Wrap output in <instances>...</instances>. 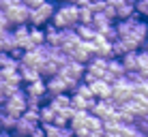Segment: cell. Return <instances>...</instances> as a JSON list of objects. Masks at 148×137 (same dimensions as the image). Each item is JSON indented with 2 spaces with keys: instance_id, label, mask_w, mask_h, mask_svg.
<instances>
[{
  "instance_id": "obj_22",
  "label": "cell",
  "mask_w": 148,
  "mask_h": 137,
  "mask_svg": "<svg viewBox=\"0 0 148 137\" xmlns=\"http://www.w3.org/2000/svg\"><path fill=\"white\" fill-rule=\"evenodd\" d=\"M30 45H32V47L45 45V32H43V28H30Z\"/></svg>"
},
{
  "instance_id": "obj_15",
  "label": "cell",
  "mask_w": 148,
  "mask_h": 137,
  "mask_svg": "<svg viewBox=\"0 0 148 137\" xmlns=\"http://www.w3.org/2000/svg\"><path fill=\"white\" fill-rule=\"evenodd\" d=\"M43 126V124H41ZM45 129V137H71L73 133H71L69 126H56V124H47L43 126Z\"/></svg>"
},
{
  "instance_id": "obj_30",
  "label": "cell",
  "mask_w": 148,
  "mask_h": 137,
  "mask_svg": "<svg viewBox=\"0 0 148 137\" xmlns=\"http://www.w3.org/2000/svg\"><path fill=\"white\" fill-rule=\"evenodd\" d=\"M28 137H45V129H43L41 124H39V126H34V129L30 131V135H28Z\"/></svg>"
},
{
  "instance_id": "obj_39",
  "label": "cell",
  "mask_w": 148,
  "mask_h": 137,
  "mask_svg": "<svg viewBox=\"0 0 148 137\" xmlns=\"http://www.w3.org/2000/svg\"><path fill=\"white\" fill-rule=\"evenodd\" d=\"M133 2H137V0H133Z\"/></svg>"
},
{
  "instance_id": "obj_4",
  "label": "cell",
  "mask_w": 148,
  "mask_h": 137,
  "mask_svg": "<svg viewBox=\"0 0 148 137\" xmlns=\"http://www.w3.org/2000/svg\"><path fill=\"white\" fill-rule=\"evenodd\" d=\"M73 82H69L67 77H62V75H56L52 79H45V88H47V96L52 99V96H58V94H67L69 90H73Z\"/></svg>"
},
{
  "instance_id": "obj_29",
  "label": "cell",
  "mask_w": 148,
  "mask_h": 137,
  "mask_svg": "<svg viewBox=\"0 0 148 137\" xmlns=\"http://www.w3.org/2000/svg\"><path fill=\"white\" fill-rule=\"evenodd\" d=\"M135 94H140V96H148V82H144V79H142V82L135 86Z\"/></svg>"
},
{
  "instance_id": "obj_9",
  "label": "cell",
  "mask_w": 148,
  "mask_h": 137,
  "mask_svg": "<svg viewBox=\"0 0 148 137\" xmlns=\"http://www.w3.org/2000/svg\"><path fill=\"white\" fill-rule=\"evenodd\" d=\"M24 92H26L28 99H37V101H41V103H43V101H45V96H47L45 79H37V82H32V84H26Z\"/></svg>"
},
{
  "instance_id": "obj_28",
  "label": "cell",
  "mask_w": 148,
  "mask_h": 137,
  "mask_svg": "<svg viewBox=\"0 0 148 137\" xmlns=\"http://www.w3.org/2000/svg\"><path fill=\"white\" fill-rule=\"evenodd\" d=\"M11 28H13V26H11V22H9L7 13L0 11V30H4V32H7V30H11Z\"/></svg>"
},
{
  "instance_id": "obj_7",
  "label": "cell",
  "mask_w": 148,
  "mask_h": 137,
  "mask_svg": "<svg viewBox=\"0 0 148 137\" xmlns=\"http://www.w3.org/2000/svg\"><path fill=\"white\" fill-rule=\"evenodd\" d=\"M90 114L97 116L99 120H110V118H114L116 116V107L112 105V101H99L97 99L95 101V105H92V109H90Z\"/></svg>"
},
{
  "instance_id": "obj_31",
  "label": "cell",
  "mask_w": 148,
  "mask_h": 137,
  "mask_svg": "<svg viewBox=\"0 0 148 137\" xmlns=\"http://www.w3.org/2000/svg\"><path fill=\"white\" fill-rule=\"evenodd\" d=\"M43 2H45V0H24V4H26L30 11H32V9H37V7H41Z\"/></svg>"
},
{
  "instance_id": "obj_35",
  "label": "cell",
  "mask_w": 148,
  "mask_h": 137,
  "mask_svg": "<svg viewBox=\"0 0 148 137\" xmlns=\"http://www.w3.org/2000/svg\"><path fill=\"white\" fill-rule=\"evenodd\" d=\"M58 2H60V4H75L77 0H58Z\"/></svg>"
},
{
  "instance_id": "obj_14",
  "label": "cell",
  "mask_w": 148,
  "mask_h": 137,
  "mask_svg": "<svg viewBox=\"0 0 148 137\" xmlns=\"http://www.w3.org/2000/svg\"><path fill=\"white\" fill-rule=\"evenodd\" d=\"M120 62H122V67H125L127 73H137V71H140V67H137V52L125 54L120 58Z\"/></svg>"
},
{
  "instance_id": "obj_34",
  "label": "cell",
  "mask_w": 148,
  "mask_h": 137,
  "mask_svg": "<svg viewBox=\"0 0 148 137\" xmlns=\"http://www.w3.org/2000/svg\"><path fill=\"white\" fill-rule=\"evenodd\" d=\"M11 2V7H17V4H24V0H9Z\"/></svg>"
},
{
  "instance_id": "obj_1",
  "label": "cell",
  "mask_w": 148,
  "mask_h": 137,
  "mask_svg": "<svg viewBox=\"0 0 148 137\" xmlns=\"http://www.w3.org/2000/svg\"><path fill=\"white\" fill-rule=\"evenodd\" d=\"M49 24L56 26L58 30L77 28L79 26V7L77 4H60V7H56V13Z\"/></svg>"
},
{
  "instance_id": "obj_16",
  "label": "cell",
  "mask_w": 148,
  "mask_h": 137,
  "mask_svg": "<svg viewBox=\"0 0 148 137\" xmlns=\"http://www.w3.org/2000/svg\"><path fill=\"white\" fill-rule=\"evenodd\" d=\"M54 118H56V111L52 105H41V109H39V122L43 124V126H47V124H54Z\"/></svg>"
},
{
  "instance_id": "obj_5",
  "label": "cell",
  "mask_w": 148,
  "mask_h": 137,
  "mask_svg": "<svg viewBox=\"0 0 148 137\" xmlns=\"http://www.w3.org/2000/svg\"><path fill=\"white\" fill-rule=\"evenodd\" d=\"M84 73H86V67H84V64L75 62V60H69L67 64H62V67H60V73H58V75H62V77H67L69 82L77 84V82L84 79Z\"/></svg>"
},
{
  "instance_id": "obj_17",
  "label": "cell",
  "mask_w": 148,
  "mask_h": 137,
  "mask_svg": "<svg viewBox=\"0 0 148 137\" xmlns=\"http://www.w3.org/2000/svg\"><path fill=\"white\" fill-rule=\"evenodd\" d=\"M49 105L54 107V111H64V109L71 107V96H69V94L52 96V99H49Z\"/></svg>"
},
{
  "instance_id": "obj_11",
  "label": "cell",
  "mask_w": 148,
  "mask_h": 137,
  "mask_svg": "<svg viewBox=\"0 0 148 137\" xmlns=\"http://www.w3.org/2000/svg\"><path fill=\"white\" fill-rule=\"evenodd\" d=\"M34 126H39V124L32 122V120H28L26 116H19L17 124H15V129H13V135H15V137H28L30 131H32Z\"/></svg>"
},
{
  "instance_id": "obj_32",
  "label": "cell",
  "mask_w": 148,
  "mask_h": 137,
  "mask_svg": "<svg viewBox=\"0 0 148 137\" xmlns=\"http://www.w3.org/2000/svg\"><path fill=\"white\" fill-rule=\"evenodd\" d=\"M9 9H11V2H9V0H0V11H4V13H7Z\"/></svg>"
},
{
  "instance_id": "obj_3",
  "label": "cell",
  "mask_w": 148,
  "mask_h": 137,
  "mask_svg": "<svg viewBox=\"0 0 148 137\" xmlns=\"http://www.w3.org/2000/svg\"><path fill=\"white\" fill-rule=\"evenodd\" d=\"M2 111H7V114H13V116H24V111L28 109V103H26V92H24L22 88L17 90L15 94H11L7 101H4V105L0 107Z\"/></svg>"
},
{
  "instance_id": "obj_26",
  "label": "cell",
  "mask_w": 148,
  "mask_h": 137,
  "mask_svg": "<svg viewBox=\"0 0 148 137\" xmlns=\"http://www.w3.org/2000/svg\"><path fill=\"white\" fill-rule=\"evenodd\" d=\"M135 15L148 17V0H137L135 2Z\"/></svg>"
},
{
  "instance_id": "obj_21",
  "label": "cell",
  "mask_w": 148,
  "mask_h": 137,
  "mask_svg": "<svg viewBox=\"0 0 148 137\" xmlns=\"http://www.w3.org/2000/svg\"><path fill=\"white\" fill-rule=\"evenodd\" d=\"M86 129H88V133H103V120H99L97 116L88 114V118H86Z\"/></svg>"
},
{
  "instance_id": "obj_36",
  "label": "cell",
  "mask_w": 148,
  "mask_h": 137,
  "mask_svg": "<svg viewBox=\"0 0 148 137\" xmlns=\"http://www.w3.org/2000/svg\"><path fill=\"white\" fill-rule=\"evenodd\" d=\"M88 137H105V133H90Z\"/></svg>"
},
{
  "instance_id": "obj_25",
  "label": "cell",
  "mask_w": 148,
  "mask_h": 137,
  "mask_svg": "<svg viewBox=\"0 0 148 137\" xmlns=\"http://www.w3.org/2000/svg\"><path fill=\"white\" fill-rule=\"evenodd\" d=\"M101 37H103L108 43H116V41H118V32H116L114 26H110L108 30H103V32H101Z\"/></svg>"
},
{
  "instance_id": "obj_33",
  "label": "cell",
  "mask_w": 148,
  "mask_h": 137,
  "mask_svg": "<svg viewBox=\"0 0 148 137\" xmlns=\"http://www.w3.org/2000/svg\"><path fill=\"white\" fill-rule=\"evenodd\" d=\"M0 137H15V135L9 133V131H0Z\"/></svg>"
},
{
  "instance_id": "obj_12",
  "label": "cell",
  "mask_w": 148,
  "mask_h": 137,
  "mask_svg": "<svg viewBox=\"0 0 148 137\" xmlns=\"http://www.w3.org/2000/svg\"><path fill=\"white\" fill-rule=\"evenodd\" d=\"M58 73H60V67H58L56 62H52V60H45V62L39 64V75H41V79H52V77H56Z\"/></svg>"
},
{
  "instance_id": "obj_10",
  "label": "cell",
  "mask_w": 148,
  "mask_h": 137,
  "mask_svg": "<svg viewBox=\"0 0 148 137\" xmlns=\"http://www.w3.org/2000/svg\"><path fill=\"white\" fill-rule=\"evenodd\" d=\"M90 92H92L95 99H99V101H108V99H112L114 86H110L108 82H103V79H97V82L90 84Z\"/></svg>"
},
{
  "instance_id": "obj_38",
  "label": "cell",
  "mask_w": 148,
  "mask_h": 137,
  "mask_svg": "<svg viewBox=\"0 0 148 137\" xmlns=\"http://www.w3.org/2000/svg\"><path fill=\"white\" fill-rule=\"evenodd\" d=\"M146 39H148V22H146Z\"/></svg>"
},
{
  "instance_id": "obj_23",
  "label": "cell",
  "mask_w": 148,
  "mask_h": 137,
  "mask_svg": "<svg viewBox=\"0 0 148 137\" xmlns=\"http://www.w3.org/2000/svg\"><path fill=\"white\" fill-rule=\"evenodd\" d=\"M92 19H95V13L90 7L79 9V26H92Z\"/></svg>"
},
{
  "instance_id": "obj_2",
  "label": "cell",
  "mask_w": 148,
  "mask_h": 137,
  "mask_svg": "<svg viewBox=\"0 0 148 137\" xmlns=\"http://www.w3.org/2000/svg\"><path fill=\"white\" fill-rule=\"evenodd\" d=\"M54 13H56V4L52 2V0H45L41 7H37V9H32V11H30L28 26H30V28H45L49 22H52Z\"/></svg>"
},
{
  "instance_id": "obj_19",
  "label": "cell",
  "mask_w": 148,
  "mask_h": 137,
  "mask_svg": "<svg viewBox=\"0 0 148 137\" xmlns=\"http://www.w3.org/2000/svg\"><path fill=\"white\" fill-rule=\"evenodd\" d=\"M17 116H13V114H7V111H2L0 109V124H2V131H9V133H13V129H15V124H17Z\"/></svg>"
},
{
  "instance_id": "obj_24",
  "label": "cell",
  "mask_w": 148,
  "mask_h": 137,
  "mask_svg": "<svg viewBox=\"0 0 148 137\" xmlns=\"http://www.w3.org/2000/svg\"><path fill=\"white\" fill-rule=\"evenodd\" d=\"M73 94H77V96H84V99H95L92 92H90V86L88 84H84V82H77L73 86V90H71Z\"/></svg>"
},
{
  "instance_id": "obj_37",
  "label": "cell",
  "mask_w": 148,
  "mask_h": 137,
  "mask_svg": "<svg viewBox=\"0 0 148 137\" xmlns=\"http://www.w3.org/2000/svg\"><path fill=\"white\" fill-rule=\"evenodd\" d=\"M142 47H144V52L148 54V39H146V41H144V45H142Z\"/></svg>"
},
{
  "instance_id": "obj_20",
  "label": "cell",
  "mask_w": 148,
  "mask_h": 137,
  "mask_svg": "<svg viewBox=\"0 0 148 137\" xmlns=\"http://www.w3.org/2000/svg\"><path fill=\"white\" fill-rule=\"evenodd\" d=\"M110 26H114V22H110V19L105 17L103 13H97V15H95V19H92V28H95L99 34L103 32V30H108Z\"/></svg>"
},
{
  "instance_id": "obj_18",
  "label": "cell",
  "mask_w": 148,
  "mask_h": 137,
  "mask_svg": "<svg viewBox=\"0 0 148 137\" xmlns=\"http://www.w3.org/2000/svg\"><path fill=\"white\" fill-rule=\"evenodd\" d=\"M75 32H77V37H79L82 43H92L95 37H97V30L92 26H77Z\"/></svg>"
},
{
  "instance_id": "obj_8",
  "label": "cell",
  "mask_w": 148,
  "mask_h": 137,
  "mask_svg": "<svg viewBox=\"0 0 148 137\" xmlns=\"http://www.w3.org/2000/svg\"><path fill=\"white\" fill-rule=\"evenodd\" d=\"M105 71H108V58H101V56H95V58L86 64V73L92 75L95 79H103Z\"/></svg>"
},
{
  "instance_id": "obj_27",
  "label": "cell",
  "mask_w": 148,
  "mask_h": 137,
  "mask_svg": "<svg viewBox=\"0 0 148 137\" xmlns=\"http://www.w3.org/2000/svg\"><path fill=\"white\" fill-rule=\"evenodd\" d=\"M137 67L142 69H148V54L146 52H137Z\"/></svg>"
},
{
  "instance_id": "obj_40",
  "label": "cell",
  "mask_w": 148,
  "mask_h": 137,
  "mask_svg": "<svg viewBox=\"0 0 148 137\" xmlns=\"http://www.w3.org/2000/svg\"><path fill=\"white\" fill-rule=\"evenodd\" d=\"M0 52H2V49H0Z\"/></svg>"
},
{
  "instance_id": "obj_13",
  "label": "cell",
  "mask_w": 148,
  "mask_h": 137,
  "mask_svg": "<svg viewBox=\"0 0 148 137\" xmlns=\"http://www.w3.org/2000/svg\"><path fill=\"white\" fill-rule=\"evenodd\" d=\"M17 71H19V77H22V84H32V82H37V79H41L39 69H34V67H26V64L19 62Z\"/></svg>"
},
{
  "instance_id": "obj_6",
  "label": "cell",
  "mask_w": 148,
  "mask_h": 137,
  "mask_svg": "<svg viewBox=\"0 0 148 137\" xmlns=\"http://www.w3.org/2000/svg\"><path fill=\"white\" fill-rule=\"evenodd\" d=\"M7 17L9 22H11V26H24V24H28V17H30V9L26 4H17V7H11L7 11Z\"/></svg>"
}]
</instances>
